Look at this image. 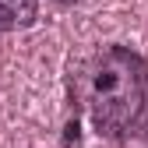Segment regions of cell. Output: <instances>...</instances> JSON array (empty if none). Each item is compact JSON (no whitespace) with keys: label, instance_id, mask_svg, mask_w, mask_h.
<instances>
[{"label":"cell","instance_id":"cell-2","mask_svg":"<svg viewBox=\"0 0 148 148\" xmlns=\"http://www.w3.org/2000/svg\"><path fill=\"white\" fill-rule=\"evenodd\" d=\"M39 18V0H0V32H25Z\"/></svg>","mask_w":148,"mask_h":148},{"label":"cell","instance_id":"cell-1","mask_svg":"<svg viewBox=\"0 0 148 148\" xmlns=\"http://www.w3.org/2000/svg\"><path fill=\"white\" fill-rule=\"evenodd\" d=\"M71 74V95L99 138L127 141L148 127V60L138 49L99 46Z\"/></svg>","mask_w":148,"mask_h":148},{"label":"cell","instance_id":"cell-3","mask_svg":"<svg viewBox=\"0 0 148 148\" xmlns=\"http://www.w3.org/2000/svg\"><path fill=\"white\" fill-rule=\"evenodd\" d=\"M53 4H60V7H74V4H85V0H53Z\"/></svg>","mask_w":148,"mask_h":148}]
</instances>
